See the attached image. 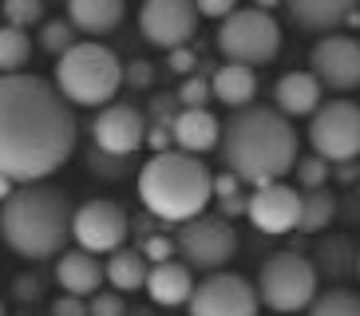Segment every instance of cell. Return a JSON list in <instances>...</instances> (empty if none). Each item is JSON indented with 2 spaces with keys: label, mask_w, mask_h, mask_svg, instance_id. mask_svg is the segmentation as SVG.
I'll list each match as a JSON object with an SVG mask.
<instances>
[{
  "label": "cell",
  "mask_w": 360,
  "mask_h": 316,
  "mask_svg": "<svg viewBox=\"0 0 360 316\" xmlns=\"http://www.w3.org/2000/svg\"><path fill=\"white\" fill-rule=\"evenodd\" d=\"M123 16H127L123 0H68V20L87 36H107L111 28H119Z\"/></svg>",
  "instance_id": "obj_21"
},
{
  "label": "cell",
  "mask_w": 360,
  "mask_h": 316,
  "mask_svg": "<svg viewBox=\"0 0 360 316\" xmlns=\"http://www.w3.org/2000/svg\"><path fill=\"white\" fill-rule=\"evenodd\" d=\"M56 281L60 289L72 296H96L99 284L107 281V265L99 261L96 253L87 249H72V253H60V261H56Z\"/></svg>",
  "instance_id": "obj_17"
},
{
  "label": "cell",
  "mask_w": 360,
  "mask_h": 316,
  "mask_svg": "<svg viewBox=\"0 0 360 316\" xmlns=\"http://www.w3.org/2000/svg\"><path fill=\"white\" fill-rule=\"evenodd\" d=\"M179 249L174 242H167V237H147V245H143V253H147V261H155V265H162V261H174L170 253Z\"/></svg>",
  "instance_id": "obj_34"
},
{
  "label": "cell",
  "mask_w": 360,
  "mask_h": 316,
  "mask_svg": "<svg viewBox=\"0 0 360 316\" xmlns=\"http://www.w3.org/2000/svg\"><path fill=\"white\" fill-rule=\"evenodd\" d=\"M36 277H16V281H12V293H16V301H36V296H40V289H36Z\"/></svg>",
  "instance_id": "obj_36"
},
{
  "label": "cell",
  "mask_w": 360,
  "mask_h": 316,
  "mask_svg": "<svg viewBox=\"0 0 360 316\" xmlns=\"http://www.w3.org/2000/svg\"><path fill=\"white\" fill-rule=\"evenodd\" d=\"M79 126L60 87L40 75H0V178L44 182L75 150Z\"/></svg>",
  "instance_id": "obj_1"
},
{
  "label": "cell",
  "mask_w": 360,
  "mask_h": 316,
  "mask_svg": "<svg viewBox=\"0 0 360 316\" xmlns=\"http://www.w3.org/2000/svg\"><path fill=\"white\" fill-rule=\"evenodd\" d=\"M72 221L75 210L68 194L44 182H24L0 202V237L12 253H20L28 261L64 253L72 237Z\"/></svg>",
  "instance_id": "obj_3"
},
{
  "label": "cell",
  "mask_w": 360,
  "mask_h": 316,
  "mask_svg": "<svg viewBox=\"0 0 360 316\" xmlns=\"http://www.w3.org/2000/svg\"><path fill=\"white\" fill-rule=\"evenodd\" d=\"M174 245H179L182 261L191 265V269L218 273L233 253H238V230H233L222 213H198V218L179 225Z\"/></svg>",
  "instance_id": "obj_8"
},
{
  "label": "cell",
  "mask_w": 360,
  "mask_h": 316,
  "mask_svg": "<svg viewBox=\"0 0 360 316\" xmlns=\"http://www.w3.org/2000/svg\"><path fill=\"white\" fill-rule=\"evenodd\" d=\"M309 72L321 79L328 91H356L360 87V40L328 32L309 52Z\"/></svg>",
  "instance_id": "obj_13"
},
{
  "label": "cell",
  "mask_w": 360,
  "mask_h": 316,
  "mask_svg": "<svg viewBox=\"0 0 360 316\" xmlns=\"http://www.w3.org/2000/svg\"><path fill=\"white\" fill-rule=\"evenodd\" d=\"M91 138H96V147L111 158H127L143 147V138H147V119L143 111L131 103H107L103 111L96 115L91 123Z\"/></svg>",
  "instance_id": "obj_14"
},
{
  "label": "cell",
  "mask_w": 360,
  "mask_h": 316,
  "mask_svg": "<svg viewBox=\"0 0 360 316\" xmlns=\"http://www.w3.org/2000/svg\"><path fill=\"white\" fill-rule=\"evenodd\" d=\"M0 316H4V301H0Z\"/></svg>",
  "instance_id": "obj_41"
},
{
  "label": "cell",
  "mask_w": 360,
  "mask_h": 316,
  "mask_svg": "<svg viewBox=\"0 0 360 316\" xmlns=\"http://www.w3.org/2000/svg\"><path fill=\"white\" fill-rule=\"evenodd\" d=\"M147 257L139 249H115L111 253V261H107V281H111V289L115 293H135V289H147Z\"/></svg>",
  "instance_id": "obj_23"
},
{
  "label": "cell",
  "mask_w": 360,
  "mask_h": 316,
  "mask_svg": "<svg viewBox=\"0 0 360 316\" xmlns=\"http://www.w3.org/2000/svg\"><path fill=\"white\" fill-rule=\"evenodd\" d=\"M123 84L127 87H150L155 84V67H150L147 60H131L127 67H123Z\"/></svg>",
  "instance_id": "obj_32"
},
{
  "label": "cell",
  "mask_w": 360,
  "mask_h": 316,
  "mask_svg": "<svg viewBox=\"0 0 360 316\" xmlns=\"http://www.w3.org/2000/svg\"><path fill=\"white\" fill-rule=\"evenodd\" d=\"M321 79L313 72H285L274 84V107L281 115L297 119V115H317L321 107Z\"/></svg>",
  "instance_id": "obj_18"
},
{
  "label": "cell",
  "mask_w": 360,
  "mask_h": 316,
  "mask_svg": "<svg viewBox=\"0 0 360 316\" xmlns=\"http://www.w3.org/2000/svg\"><path fill=\"white\" fill-rule=\"evenodd\" d=\"M250 221H254L262 233L269 237H281V233H293L301 225V190L285 186V182H265L250 194V206H245Z\"/></svg>",
  "instance_id": "obj_15"
},
{
  "label": "cell",
  "mask_w": 360,
  "mask_h": 316,
  "mask_svg": "<svg viewBox=\"0 0 360 316\" xmlns=\"http://www.w3.org/2000/svg\"><path fill=\"white\" fill-rule=\"evenodd\" d=\"M123 67L107 44L99 40H79L72 52L60 55L56 63V87L64 91L72 107H107L123 87Z\"/></svg>",
  "instance_id": "obj_5"
},
{
  "label": "cell",
  "mask_w": 360,
  "mask_h": 316,
  "mask_svg": "<svg viewBox=\"0 0 360 316\" xmlns=\"http://www.w3.org/2000/svg\"><path fill=\"white\" fill-rule=\"evenodd\" d=\"M238 182H242V178H233V174H226V178H214V194L230 202V198H233V190H238Z\"/></svg>",
  "instance_id": "obj_38"
},
{
  "label": "cell",
  "mask_w": 360,
  "mask_h": 316,
  "mask_svg": "<svg viewBox=\"0 0 360 316\" xmlns=\"http://www.w3.org/2000/svg\"><path fill=\"white\" fill-rule=\"evenodd\" d=\"M309 316H360V293H352V289H328V293H321L309 305Z\"/></svg>",
  "instance_id": "obj_26"
},
{
  "label": "cell",
  "mask_w": 360,
  "mask_h": 316,
  "mask_svg": "<svg viewBox=\"0 0 360 316\" xmlns=\"http://www.w3.org/2000/svg\"><path fill=\"white\" fill-rule=\"evenodd\" d=\"M277 4H285V0H254V8H265V12L277 8Z\"/></svg>",
  "instance_id": "obj_39"
},
{
  "label": "cell",
  "mask_w": 360,
  "mask_h": 316,
  "mask_svg": "<svg viewBox=\"0 0 360 316\" xmlns=\"http://www.w3.org/2000/svg\"><path fill=\"white\" fill-rule=\"evenodd\" d=\"M356 273H360V253H356Z\"/></svg>",
  "instance_id": "obj_40"
},
{
  "label": "cell",
  "mask_w": 360,
  "mask_h": 316,
  "mask_svg": "<svg viewBox=\"0 0 360 316\" xmlns=\"http://www.w3.org/2000/svg\"><path fill=\"white\" fill-rule=\"evenodd\" d=\"M297 131L277 107H242L222 123V158L233 178L265 186L281 182L297 166Z\"/></svg>",
  "instance_id": "obj_2"
},
{
  "label": "cell",
  "mask_w": 360,
  "mask_h": 316,
  "mask_svg": "<svg viewBox=\"0 0 360 316\" xmlns=\"http://www.w3.org/2000/svg\"><path fill=\"white\" fill-rule=\"evenodd\" d=\"M360 0H285L289 16H293L297 28L305 32H333L345 20L356 16Z\"/></svg>",
  "instance_id": "obj_19"
},
{
  "label": "cell",
  "mask_w": 360,
  "mask_h": 316,
  "mask_svg": "<svg viewBox=\"0 0 360 316\" xmlns=\"http://www.w3.org/2000/svg\"><path fill=\"white\" fill-rule=\"evenodd\" d=\"M309 147L328 162L360 158V103H352V99L321 103L313 123H309Z\"/></svg>",
  "instance_id": "obj_9"
},
{
  "label": "cell",
  "mask_w": 360,
  "mask_h": 316,
  "mask_svg": "<svg viewBox=\"0 0 360 316\" xmlns=\"http://www.w3.org/2000/svg\"><path fill=\"white\" fill-rule=\"evenodd\" d=\"M202 12L194 0H143L139 8V32L143 40L162 48V52H174V48H186L198 32Z\"/></svg>",
  "instance_id": "obj_10"
},
{
  "label": "cell",
  "mask_w": 360,
  "mask_h": 316,
  "mask_svg": "<svg viewBox=\"0 0 360 316\" xmlns=\"http://www.w3.org/2000/svg\"><path fill=\"white\" fill-rule=\"evenodd\" d=\"M131 233V218L127 210L111 198H96V202H84L75 210V221H72V237L79 242V249L87 253H115L123 249Z\"/></svg>",
  "instance_id": "obj_12"
},
{
  "label": "cell",
  "mask_w": 360,
  "mask_h": 316,
  "mask_svg": "<svg viewBox=\"0 0 360 316\" xmlns=\"http://www.w3.org/2000/svg\"><path fill=\"white\" fill-rule=\"evenodd\" d=\"M75 24L72 20H44V28H40V48L44 52H56V55H64V52H72L75 48Z\"/></svg>",
  "instance_id": "obj_27"
},
{
  "label": "cell",
  "mask_w": 360,
  "mask_h": 316,
  "mask_svg": "<svg viewBox=\"0 0 360 316\" xmlns=\"http://www.w3.org/2000/svg\"><path fill=\"white\" fill-rule=\"evenodd\" d=\"M28 60H32V40H28V32L4 24V28H0V75L24 72Z\"/></svg>",
  "instance_id": "obj_25"
},
{
  "label": "cell",
  "mask_w": 360,
  "mask_h": 316,
  "mask_svg": "<svg viewBox=\"0 0 360 316\" xmlns=\"http://www.w3.org/2000/svg\"><path fill=\"white\" fill-rule=\"evenodd\" d=\"M0 12H4V20L12 24V28H32V24L44 20V0H4L0 4Z\"/></svg>",
  "instance_id": "obj_28"
},
{
  "label": "cell",
  "mask_w": 360,
  "mask_h": 316,
  "mask_svg": "<svg viewBox=\"0 0 360 316\" xmlns=\"http://www.w3.org/2000/svg\"><path fill=\"white\" fill-rule=\"evenodd\" d=\"M210 95H214L210 79H186V84L179 87V103L182 107H206Z\"/></svg>",
  "instance_id": "obj_31"
},
{
  "label": "cell",
  "mask_w": 360,
  "mask_h": 316,
  "mask_svg": "<svg viewBox=\"0 0 360 316\" xmlns=\"http://www.w3.org/2000/svg\"><path fill=\"white\" fill-rule=\"evenodd\" d=\"M170 138L186 154H206V150L222 147V123L206 107H182L174 123H170Z\"/></svg>",
  "instance_id": "obj_16"
},
{
  "label": "cell",
  "mask_w": 360,
  "mask_h": 316,
  "mask_svg": "<svg viewBox=\"0 0 360 316\" xmlns=\"http://www.w3.org/2000/svg\"><path fill=\"white\" fill-rule=\"evenodd\" d=\"M257 284L238 273H206V281L194 284L191 316H257Z\"/></svg>",
  "instance_id": "obj_11"
},
{
  "label": "cell",
  "mask_w": 360,
  "mask_h": 316,
  "mask_svg": "<svg viewBox=\"0 0 360 316\" xmlns=\"http://www.w3.org/2000/svg\"><path fill=\"white\" fill-rule=\"evenodd\" d=\"M198 4L202 16H210V20H226L230 12H238V0H194Z\"/></svg>",
  "instance_id": "obj_35"
},
{
  "label": "cell",
  "mask_w": 360,
  "mask_h": 316,
  "mask_svg": "<svg viewBox=\"0 0 360 316\" xmlns=\"http://www.w3.org/2000/svg\"><path fill=\"white\" fill-rule=\"evenodd\" d=\"M218 52L230 63H269L281 52V28L265 8H238L218 28Z\"/></svg>",
  "instance_id": "obj_7"
},
{
  "label": "cell",
  "mask_w": 360,
  "mask_h": 316,
  "mask_svg": "<svg viewBox=\"0 0 360 316\" xmlns=\"http://www.w3.org/2000/svg\"><path fill=\"white\" fill-rule=\"evenodd\" d=\"M194 67V55L186 52V48H174V52H170V72H179V75H186Z\"/></svg>",
  "instance_id": "obj_37"
},
{
  "label": "cell",
  "mask_w": 360,
  "mask_h": 316,
  "mask_svg": "<svg viewBox=\"0 0 360 316\" xmlns=\"http://www.w3.org/2000/svg\"><path fill=\"white\" fill-rule=\"evenodd\" d=\"M333 218H337V198L325 186L301 194V225H297L301 233H321Z\"/></svg>",
  "instance_id": "obj_24"
},
{
  "label": "cell",
  "mask_w": 360,
  "mask_h": 316,
  "mask_svg": "<svg viewBox=\"0 0 360 316\" xmlns=\"http://www.w3.org/2000/svg\"><path fill=\"white\" fill-rule=\"evenodd\" d=\"M139 198L162 221H191L206 213L214 198V174L198 154L159 150L139 170Z\"/></svg>",
  "instance_id": "obj_4"
},
{
  "label": "cell",
  "mask_w": 360,
  "mask_h": 316,
  "mask_svg": "<svg viewBox=\"0 0 360 316\" xmlns=\"http://www.w3.org/2000/svg\"><path fill=\"white\" fill-rule=\"evenodd\" d=\"M52 316H91V305H87L84 296L64 293V296H56L52 301Z\"/></svg>",
  "instance_id": "obj_33"
},
{
  "label": "cell",
  "mask_w": 360,
  "mask_h": 316,
  "mask_svg": "<svg viewBox=\"0 0 360 316\" xmlns=\"http://www.w3.org/2000/svg\"><path fill=\"white\" fill-rule=\"evenodd\" d=\"M257 296L274 312H301L317 301V265L301 253H274L257 273Z\"/></svg>",
  "instance_id": "obj_6"
},
{
  "label": "cell",
  "mask_w": 360,
  "mask_h": 316,
  "mask_svg": "<svg viewBox=\"0 0 360 316\" xmlns=\"http://www.w3.org/2000/svg\"><path fill=\"white\" fill-rule=\"evenodd\" d=\"M147 293H150V301H155V305H191V296H194L191 265H186V261L150 265Z\"/></svg>",
  "instance_id": "obj_20"
},
{
  "label": "cell",
  "mask_w": 360,
  "mask_h": 316,
  "mask_svg": "<svg viewBox=\"0 0 360 316\" xmlns=\"http://www.w3.org/2000/svg\"><path fill=\"white\" fill-rule=\"evenodd\" d=\"M214 87V99L226 107H233V111H242V107L254 103V95H257V75L250 63H222L218 72H214L210 79Z\"/></svg>",
  "instance_id": "obj_22"
},
{
  "label": "cell",
  "mask_w": 360,
  "mask_h": 316,
  "mask_svg": "<svg viewBox=\"0 0 360 316\" xmlns=\"http://www.w3.org/2000/svg\"><path fill=\"white\" fill-rule=\"evenodd\" d=\"M293 174H297V182H301V190H321L325 178H328V158H321V154L297 158Z\"/></svg>",
  "instance_id": "obj_29"
},
{
  "label": "cell",
  "mask_w": 360,
  "mask_h": 316,
  "mask_svg": "<svg viewBox=\"0 0 360 316\" xmlns=\"http://www.w3.org/2000/svg\"><path fill=\"white\" fill-rule=\"evenodd\" d=\"M87 305H91V316H127V305H123V296L115 289H99Z\"/></svg>",
  "instance_id": "obj_30"
}]
</instances>
